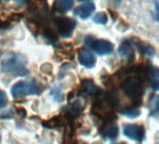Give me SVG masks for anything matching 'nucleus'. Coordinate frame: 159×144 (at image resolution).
<instances>
[{
    "label": "nucleus",
    "mask_w": 159,
    "mask_h": 144,
    "mask_svg": "<svg viewBox=\"0 0 159 144\" xmlns=\"http://www.w3.org/2000/svg\"><path fill=\"white\" fill-rule=\"evenodd\" d=\"M78 61L81 66L86 68H92L96 65V57L94 54L86 49H81L78 52Z\"/></svg>",
    "instance_id": "nucleus-7"
},
{
    "label": "nucleus",
    "mask_w": 159,
    "mask_h": 144,
    "mask_svg": "<svg viewBox=\"0 0 159 144\" xmlns=\"http://www.w3.org/2000/svg\"><path fill=\"white\" fill-rule=\"evenodd\" d=\"M118 52L121 57H123L124 59H126L128 61L133 59V57H134V52H133L131 46L128 42H123L120 45Z\"/></svg>",
    "instance_id": "nucleus-10"
},
{
    "label": "nucleus",
    "mask_w": 159,
    "mask_h": 144,
    "mask_svg": "<svg viewBox=\"0 0 159 144\" xmlns=\"http://www.w3.org/2000/svg\"><path fill=\"white\" fill-rule=\"evenodd\" d=\"M50 97H52V99L54 101H56L57 103H61L63 99V96H62V92L60 86L56 85L54 86L51 90H50Z\"/></svg>",
    "instance_id": "nucleus-11"
},
{
    "label": "nucleus",
    "mask_w": 159,
    "mask_h": 144,
    "mask_svg": "<svg viewBox=\"0 0 159 144\" xmlns=\"http://www.w3.org/2000/svg\"><path fill=\"white\" fill-rule=\"evenodd\" d=\"M79 1H87V0H79Z\"/></svg>",
    "instance_id": "nucleus-21"
},
{
    "label": "nucleus",
    "mask_w": 159,
    "mask_h": 144,
    "mask_svg": "<svg viewBox=\"0 0 159 144\" xmlns=\"http://www.w3.org/2000/svg\"><path fill=\"white\" fill-rule=\"evenodd\" d=\"M39 92L40 88L35 81H20L16 82L11 88V95L14 98L35 96Z\"/></svg>",
    "instance_id": "nucleus-2"
},
{
    "label": "nucleus",
    "mask_w": 159,
    "mask_h": 144,
    "mask_svg": "<svg viewBox=\"0 0 159 144\" xmlns=\"http://www.w3.org/2000/svg\"><path fill=\"white\" fill-rule=\"evenodd\" d=\"M117 144H127L126 142H119V143H117Z\"/></svg>",
    "instance_id": "nucleus-20"
},
{
    "label": "nucleus",
    "mask_w": 159,
    "mask_h": 144,
    "mask_svg": "<svg viewBox=\"0 0 159 144\" xmlns=\"http://www.w3.org/2000/svg\"><path fill=\"white\" fill-rule=\"evenodd\" d=\"M93 22L97 24H106L108 22V17L105 12H98L93 16Z\"/></svg>",
    "instance_id": "nucleus-13"
},
{
    "label": "nucleus",
    "mask_w": 159,
    "mask_h": 144,
    "mask_svg": "<svg viewBox=\"0 0 159 144\" xmlns=\"http://www.w3.org/2000/svg\"><path fill=\"white\" fill-rule=\"evenodd\" d=\"M151 74V81L156 90H157L158 87V69L157 67H152V70L150 71Z\"/></svg>",
    "instance_id": "nucleus-15"
},
{
    "label": "nucleus",
    "mask_w": 159,
    "mask_h": 144,
    "mask_svg": "<svg viewBox=\"0 0 159 144\" xmlns=\"http://www.w3.org/2000/svg\"><path fill=\"white\" fill-rule=\"evenodd\" d=\"M85 91H86V93H88L89 95H94L98 92V88L92 82H86Z\"/></svg>",
    "instance_id": "nucleus-16"
},
{
    "label": "nucleus",
    "mask_w": 159,
    "mask_h": 144,
    "mask_svg": "<svg viewBox=\"0 0 159 144\" xmlns=\"http://www.w3.org/2000/svg\"><path fill=\"white\" fill-rule=\"evenodd\" d=\"M0 142H1V135H0Z\"/></svg>",
    "instance_id": "nucleus-22"
},
{
    "label": "nucleus",
    "mask_w": 159,
    "mask_h": 144,
    "mask_svg": "<svg viewBox=\"0 0 159 144\" xmlns=\"http://www.w3.org/2000/svg\"><path fill=\"white\" fill-rule=\"evenodd\" d=\"M94 10H95V5L92 2H88V3H85V4L81 5L80 7H78L75 10V13L80 19L86 20L92 14V12Z\"/></svg>",
    "instance_id": "nucleus-8"
},
{
    "label": "nucleus",
    "mask_w": 159,
    "mask_h": 144,
    "mask_svg": "<svg viewBox=\"0 0 159 144\" xmlns=\"http://www.w3.org/2000/svg\"><path fill=\"white\" fill-rule=\"evenodd\" d=\"M3 1H7V0H3Z\"/></svg>",
    "instance_id": "nucleus-23"
},
{
    "label": "nucleus",
    "mask_w": 159,
    "mask_h": 144,
    "mask_svg": "<svg viewBox=\"0 0 159 144\" xmlns=\"http://www.w3.org/2000/svg\"><path fill=\"white\" fill-rule=\"evenodd\" d=\"M41 70H42V72H43V73L50 74V73H51V71H52V66H51V64H49V63H46V64H44V65L41 67Z\"/></svg>",
    "instance_id": "nucleus-19"
},
{
    "label": "nucleus",
    "mask_w": 159,
    "mask_h": 144,
    "mask_svg": "<svg viewBox=\"0 0 159 144\" xmlns=\"http://www.w3.org/2000/svg\"><path fill=\"white\" fill-rule=\"evenodd\" d=\"M119 133L118 127L116 124H111L106 126L102 130V135L105 139H108L110 141H113L117 138Z\"/></svg>",
    "instance_id": "nucleus-9"
},
{
    "label": "nucleus",
    "mask_w": 159,
    "mask_h": 144,
    "mask_svg": "<svg viewBox=\"0 0 159 144\" xmlns=\"http://www.w3.org/2000/svg\"><path fill=\"white\" fill-rule=\"evenodd\" d=\"M122 114L126 116L127 118H136L141 115V112L138 109H127L124 112H122Z\"/></svg>",
    "instance_id": "nucleus-14"
},
{
    "label": "nucleus",
    "mask_w": 159,
    "mask_h": 144,
    "mask_svg": "<svg viewBox=\"0 0 159 144\" xmlns=\"http://www.w3.org/2000/svg\"><path fill=\"white\" fill-rule=\"evenodd\" d=\"M7 102H8V97L7 94L3 90H0V110L4 109L7 105Z\"/></svg>",
    "instance_id": "nucleus-18"
},
{
    "label": "nucleus",
    "mask_w": 159,
    "mask_h": 144,
    "mask_svg": "<svg viewBox=\"0 0 159 144\" xmlns=\"http://www.w3.org/2000/svg\"><path fill=\"white\" fill-rule=\"evenodd\" d=\"M1 67L4 72L14 77H24L29 75L27 67V58L20 52H8L1 62Z\"/></svg>",
    "instance_id": "nucleus-1"
},
{
    "label": "nucleus",
    "mask_w": 159,
    "mask_h": 144,
    "mask_svg": "<svg viewBox=\"0 0 159 144\" xmlns=\"http://www.w3.org/2000/svg\"><path fill=\"white\" fill-rule=\"evenodd\" d=\"M124 93L132 100H138L143 95V81L138 77L127 79L122 85Z\"/></svg>",
    "instance_id": "nucleus-3"
},
{
    "label": "nucleus",
    "mask_w": 159,
    "mask_h": 144,
    "mask_svg": "<svg viewBox=\"0 0 159 144\" xmlns=\"http://www.w3.org/2000/svg\"><path fill=\"white\" fill-rule=\"evenodd\" d=\"M57 7L61 11H69L74 7V0H58Z\"/></svg>",
    "instance_id": "nucleus-12"
},
{
    "label": "nucleus",
    "mask_w": 159,
    "mask_h": 144,
    "mask_svg": "<svg viewBox=\"0 0 159 144\" xmlns=\"http://www.w3.org/2000/svg\"><path fill=\"white\" fill-rule=\"evenodd\" d=\"M117 1H118V2H119V1H120V0H117Z\"/></svg>",
    "instance_id": "nucleus-24"
},
{
    "label": "nucleus",
    "mask_w": 159,
    "mask_h": 144,
    "mask_svg": "<svg viewBox=\"0 0 159 144\" xmlns=\"http://www.w3.org/2000/svg\"><path fill=\"white\" fill-rule=\"evenodd\" d=\"M82 144H86V143H82Z\"/></svg>",
    "instance_id": "nucleus-25"
},
{
    "label": "nucleus",
    "mask_w": 159,
    "mask_h": 144,
    "mask_svg": "<svg viewBox=\"0 0 159 144\" xmlns=\"http://www.w3.org/2000/svg\"><path fill=\"white\" fill-rule=\"evenodd\" d=\"M55 25L62 37H69L72 36L76 23L70 18H59L55 21Z\"/></svg>",
    "instance_id": "nucleus-5"
},
{
    "label": "nucleus",
    "mask_w": 159,
    "mask_h": 144,
    "mask_svg": "<svg viewBox=\"0 0 159 144\" xmlns=\"http://www.w3.org/2000/svg\"><path fill=\"white\" fill-rule=\"evenodd\" d=\"M92 50L98 53L99 55H106L113 52L114 45L106 39H98V40H91V43L89 44Z\"/></svg>",
    "instance_id": "nucleus-6"
},
{
    "label": "nucleus",
    "mask_w": 159,
    "mask_h": 144,
    "mask_svg": "<svg viewBox=\"0 0 159 144\" xmlns=\"http://www.w3.org/2000/svg\"><path fill=\"white\" fill-rule=\"evenodd\" d=\"M149 107L153 112H157V110H158V97H157V96H154L151 98L150 103H149Z\"/></svg>",
    "instance_id": "nucleus-17"
},
{
    "label": "nucleus",
    "mask_w": 159,
    "mask_h": 144,
    "mask_svg": "<svg viewBox=\"0 0 159 144\" xmlns=\"http://www.w3.org/2000/svg\"><path fill=\"white\" fill-rule=\"evenodd\" d=\"M123 134L134 142H143L145 138V128L137 124H126L123 127Z\"/></svg>",
    "instance_id": "nucleus-4"
}]
</instances>
